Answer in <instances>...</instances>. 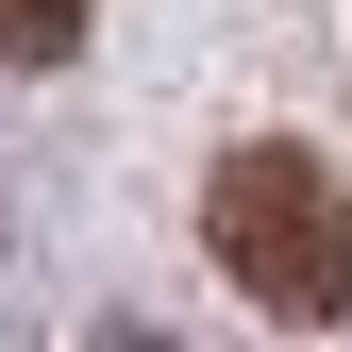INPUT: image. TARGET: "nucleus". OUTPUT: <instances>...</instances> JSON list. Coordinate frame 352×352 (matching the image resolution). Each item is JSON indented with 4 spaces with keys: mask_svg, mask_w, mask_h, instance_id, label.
<instances>
[{
    "mask_svg": "<svg viewBox=\"0 0 352 352\" xmlns=\"http://www.w3.org/2000/svg\"><path fill=\"white\" fill-rule=\"evenodd\" d=\"M101 0H0V67H67Z\"/></svg>",
    "mask_w": 352,
    "mask_h": 352,
    "instance_id": "f03ea898",
    "label": "nucleus"
},
{
    "mask_svg": "<svg viewBox=\"0 0 352 352\" xmlns=\"http://www.w3.org/2000/svg\"><path fill=\"white\" fill-rule=\"evenodd\" d=\"M201 235H218V269H235L252 319H352V185H336L319 151H285V135L218 151Z\"/></svg>",
    "mask_w": 352,
    "mask_h": 352,
    "instance_id": "f257e3e1",
    "label": "nucleus"
}]
</instances>
